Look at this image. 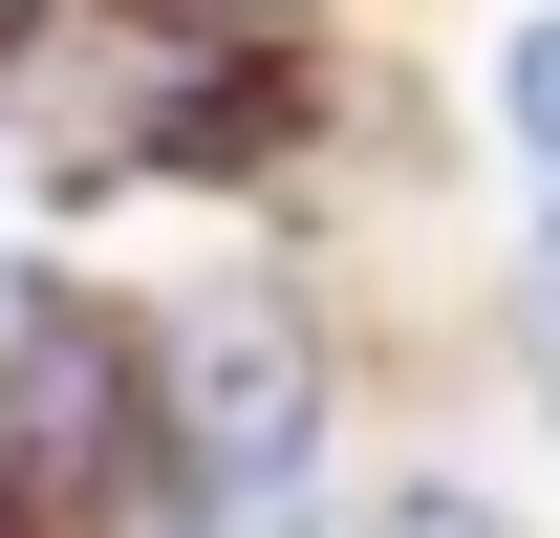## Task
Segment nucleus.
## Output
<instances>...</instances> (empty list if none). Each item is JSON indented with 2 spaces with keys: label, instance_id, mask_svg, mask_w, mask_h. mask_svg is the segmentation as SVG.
Masks as SVG:
<instances>
[{
  "label": "nucleus",
  "instance_id": "obj_1",
  "mask_svg": "<svg viewBox=\"0 0 560 538\" xmlns=\"http://www.w3.org/2000/svg\"><path fill=\"white\" fill-rule=\"evenodd\" d=\"M151 409H173V473L215 517H302V473H324V344H302L280 280H195L151 324Z\"/></svg>",
  "mask_w": 560,
  "mask_h": 538
},
{
  "label": "nucleus",
  "instance_id": "obj_2",
  "mask_svg": "<svg viewBox=\"0 0 560 538\" xmlns=\"http://www.w3.org/2000/svg\"><path fill=\"white\" fill-rule=\"evenodd\" d=\"M495 108H517V151H539V195H560V22L517 44V66H495Z\"/></svg>",
  "mask_w": 560,
  "mask_h": 538
},
{
  "label": "nucleus",
  "instance_id": "obj_3",
  "mask_svg": "<svg viewBox=\"0 0 560 538\" xmlns=\"http://www.w3.org/2000/svg\"><path fill=\"white\" fill-rule=\"evenodd\" d=\"M539 388H560V237H539Z\"/></svg>",
  "mask_w": 560,
  "mask_h": 538
}]
</instances>
